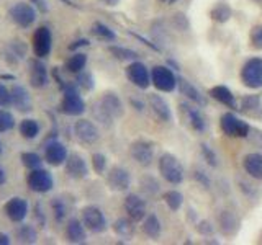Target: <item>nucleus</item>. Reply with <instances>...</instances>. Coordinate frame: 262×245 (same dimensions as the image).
Wrapping results in <instances>:
<instances>
[{
    "label": "nucleus",
    "instance_id": "2f4dec72",
    "mask_svg": "<svg viewBox=\"0 0 262 245\" xmlns=\"http://www.w3.org/2000/svg\"><path fill=\"white\" fill-rule=\"evenodd\" d=\"M233 16V10L226 2H218L210 10V18L216 23H226Z\"/></svg>",
    "mask_w": 262,
    "mask_h": 245
},
{
    "label": "nucleus",
    "instance_id": "39448f33",
    "mask_svg": "<svg viewBox=\"0 0 262 245\" xmlns=\"http://www.w3.org/2000/svg\"><path fill=\"white\" fill-rule=\"evenodd\" d=\"M80 220L84 223L85 229L92 234H102L108 229V220H106L103 211L100 208L89 204L80 211Z\"/></svg>",
    "mask_w": 262,
    "mask_h": 245
},
{
    "label": "nucleus",
    "instance_id": "13d9d810",
    "mask_svg": "<svg viewBox=\"0 0 262 245\" xmlns=\"http://www.w3.org/2000/svg\"><path fill=\"white\" fill-rule=\"evenodd\" d=\"M129 102H131V105H133V106H136V110H138V111H143V108H144V103L138 102L136 98H131Z\"/></svg>",
    "mask_w": 262,
    "mask_h": 245
},
{
    "label": "nucleus",
    "instance_id": "f3484780",
    "mask_svg": "<svg viewBox=\"0 0 262 245\" xmlns=\"http://www.w3.org/2000/svg\"><path fill=\"white\" fill-rule=\"evenodd\" d=\"M28 74H30V85L33 88H45L49 84V74L46 65L39 61V57L31 59L28 62Z\"/></svg>",
    "mask_w": 262,
    "mask_h": 245
},
{
    "label": "nucleus",
    "instance_id": "49530a36",
    "mask_svg": "<svg viewBox=\"0 0 262 245\" xmlns=\"http://www.w3.org/2000/svg\"><path fill=\"white\" fill-rule=\"evenodd\" d=\"M200 152H202V157L207 160V163H208L210 167H218L216 154L213 152V149L208 144H200Z\"/></svg>",
    "mask_w": 262,
    "mask_h": 245
},
{
    "label": "nucleus",
    "instance_id": "a18cd8bd",
    "mask_svg": "<svg viewBox=\"0 0 262 245\" xmlns=\"http://www.w3.org/2000/svg\"><path fill=\"white\" fill-rule=\"evenodd\" d=\"M92 168L95 170V174L103 175L106 170V157L100 152H95L92 155Z\"/></svg>",
    "mask_w": 262,
    "mask_h": 245
},
{
    "label": "nucleus",
    "instance_id": "2eb2a0df",
    "mask_svg": "<svg viewBox=\"0 0 262 245\" xmlns=\"http://www.w3.org/2000/svg\"><path fill=\"white\" fill-rule=\"evenodd\" d=\"M4 212L12 223H21L28 216V201L20 196H13L5 203Z\"/></svg>",
    "mask_w": 262,
    "mask_h": 245
},
{
    "label": "nucleus",
    "instance_id": "bf43d9fd",
    "mask_svg": "<svg viewBox=\"0 0 262 245\" xmlns=\"http://www.w3.org/2000/svg\"><path fill=\"white\" fill-rule=\"evenodd\" d=\"M8 243H10V237L4 232H0V245H8Z\"/></svg>",
    "mask_w": 262,
    "mask_h": 245
},
{
    "label": "nucleus",
    "instance_id": "6e6552de",
    "mask_svg": "<svg viewBox=\"0 0 262 245\" xmlns=\"http://www.w3.org/2000/svg\"><path fill=\"white\" fill-rule=\"evenodd\" d=\"M27 185L33 193H48L53 190L54 178L45 168H33L27 177Z\"/></svg>",
    "mask_w": 262,
    "mask_h": 245
},
{
    "label": "nucleus",
    "instance_id": "f257e3e1",
    "mask_svg": "<svg viewBox=\"0 0 262 245\" xmlns=\"http://www.w3.org/2000/svg\"><path fill=\"white\" fill-rule=\"evenodd\" d=\"M158 170L161 177L166 180L169 185H180L185 178V170L184 165L180 163V160L169 152L161 154V157L158 159Z\"/></svg>",
    "mask_w": 262,
    "mask_h": 245
},
{
    "label": "nucleus",
    "instance_id": "4be33fe9",
    "mask_svg": "<svg viewBox=\"0 0 262 245\" xmlns=\"http://www.w3.org/2000/svg\"><path fill=\"white\" fill-rule=\"evenodd\" d=\"M218 226H220V231L223 232V235L226 237H234L237 232H239V227L241 223L237 216L231 211H221L220 216H218Z\"/></svg>",
    "mask_w": 262,
    "mask_h": 245
},
{
    "label": "nucleus",
    "instance_id": "9d476101",
    "mask_svg": "<svg viewBox=\"0 0 262 245\" xmlns=\"http://www.w3.org/2000/svg\"><path fill=\"white\" fill-rule=\"evenodd\" d=\"M31 46H33V53L36 57L43 59L48 57L49 53L53 49V33L48 27H39L35 33H33L31 38Z\"/></svg>",
    "mask_w": 262,
    "mask_h": 245
},
{
    "label": "nucleus",
    "instance_id": "4468645a",
    "mask_svg": "<svg viewBox=\"0 0 262 245\" xmlns=\"http://www.w3.org/2000/svg\"><path fill=\"white\" fill-rule=\"evenodd\" d=\"M123 208H125L128 217L133 219L135 223H139V220H143L144 216L147 214L146 200L141 198L139 194H135V193H131V194L126 196L125 201H123Z\"/></svg>",
    "mask_w": 262,
    "mask_h": 245
},
{
    "label": "nucleus",
    "instance_id": "a211bd4d",
    "mask_svg": "<svg viewBox=\"0 0 262 245\" xmlns=\"http://www.w3.org/2000/svg\"><path fill=\"white\" fill-rule=\"evenodd\" d=\"M64 170L66 175L72 180H82L89 175V165L87 162L84 160V157L79 154H71L68 160L64 163Z\"/></svg>",
    "mask_w": 262,
    "mask_h": 245
},
{
    "label": "nucleus",
    "instance_id": "09e8293b",
    "mask_svg": "<svg viewBox=\"0 0 262 245\" xmlns=\"http://www.w3.org/2000/svg\"><path fill=\"white\" fill-rule=\"evenodd\" d=\"M239 188H241V190H243V193L246 194V196H248V198L249 200H256V198H259V196H260V191H259V188H256V186H251L249 183H246V182H243V180H241V182H239Z\"/></svg>",
    "mask_w": 262,
    "mask_h": 245
},
{
    "label": "nucleus",
    "instance_id": "c85d7f7f",
    "mask_svg": "<svg viewBox=\"0 0 262 245\" xmlns=\"http://www.w3.org/2000/svg\"><path fill=\"white\" fill-rule=\"evenodd\" d=\"M112 227H113V232L117 234L120 239H125V240L133 239V235H135V220L133 219H129V217L117 219Z\"/></svg>",
    "mask_w": 262,
    "mask_h": 245
},
{
    "label": "nucleus",
    "instance_id": "7ed1b4c3",
    "mask_svg": "<svg viewBox=\"0 0 262 245\" xmlns=\"http://www.w3.org/2000/svg\"><path fill=\"white\" fill-rule=\"evenodd\" d=\"M239 79L243 85L251 90L262 88V57H249L243 64Z\"/></svg>",
    "mask_w": 262,
    "mask_h": 245
},
{
    "label": "nucleus",
    "instance_id": "37998d69",
    "mask_svg": "<svg viewBox=\"0 0 262 245\" xmlns=\"http://www.w3.org/2000/svg\"><path fill=\"white\" fill-rule=\"evenodd\" d=\"M249 44L251 47L262 51V24H254L249 31Z\"/></svg>",
    "mask_w": 262,
    "mask_h": 245
},
{
    "label": "nucleus",
    "instance_id": "393cba45",
    "mask_svg": "<svg viewBox=\"0 0 262 245\" xmlns=\"http://www.w3.org/2000/svg\"><path fill=\"white\" fill-rule=\"evenodd\" d=\"M180 108H182V111L185 113L188 125H190V128L195 131V133H203V131L207 129V121H205V118L202 116L199 108H195V106H192L190 103H185V102L180 103Z\"/></svg>",
    "mask_w": 262,
    "mask_h": 245
},
{
    "label": "nucleus",
    "instance_id": "3c124183",
    "mask_svg": "<svg viewBox=\"0 0 262 245\" xmlns=\"http://www.w3.org/2000/svg\"><path fill=\"white\" fill-rule=\"evenodd\" d=\"M172 24L179 30V31H187L188 30V20L187 16L182 15V13H176L172 16Z\"/></svg>",
    "mask_w": 262,
    "mask_h": 245
},
{
    "label": "nucleus",
    "instance_id": "412c9836",
    "mask_svg": "<svg viewBox=\"0 0 262 245\" xmlns=\"http://www.w3.org/2000/svg\"><path fill=\"white\" fill-rule=\"evenodd\" d=\"M98 103L102 105V108L110 114V116L113 119L117 118H121L123 114H125V106H123V102L121 98L115 93V92H105L100 100H98Z\"/></svg>",
    "mask_w": 262,
    "mask_h": 245
},
{
    "label": "nucleus",
    "instance_id": "9b49d317",
    "mask_svg": "<svg viewBox=\"0 0 262 245\" xmlns=\"http://www.w3.org/2000/svg\"><path fill=\"white\" fill-rule=\"evenodd\" d=\"M129 155L138 165L149 167L154 160V144L149 141H144V139H138V141L131 142Z\"/></svg>",
    "mask_w": 262,
    "mask_h": 245
},
{
    "label": "nucleus",
    "instance_id": "603ef678",
    "mask_svg": "<svg viewBox=\"0 0 262 245\" xmlns=\"http://www.w3.org/2000/svg\"><path fill=\"white\" fill-rule=\"evenodd\" d=\"M196 231H199L202 235H211L213 234V226L208 223V220H202V223L196 224Z\"/></svg>",
    "mask_w": 262,
    "mask_h": 245
},
{
    "label": "nucleus",
    "instance_id": "ea45409f",
    "mask_svg": "<svg viewBox=\"0 0 262 245\" xmlns=\"http://www.w3.org/2000/svg\"><path fill=\"white\" fill-rule=\"evenodd\" d=\"M141 188H143V191L146 194H149V196H154V194H158L159 193V183H158V180H156L154 177L151 175H144L141 178Z\"/></svg>",
    "mask_w": 262,
    "mask_h": 245
},
{
    "label": "nucleus",
    "instance_id": "e2e57ef3",
    "mask_svg": "<svg viewBox=\"0 0 262 245\" xmlns=\"http://www.w3.org/2000/svg\"><path fill=\"white\" fill-rule=\"evenodd\" d=\"M169 2H170V4H174V2H176V0H169Z\"/></svg>",
    "mask_w": 262,
    "mask_h": 245
},
{
    "label": "nucleus",
    "instance_id": "423d86ee",
    "mask_svg": "<svg viewBox=\"0 0 262 245\" xmlns=\"http://www.w3.org/2000/svg\"><path fill=\"white\" fill-rule=\"evenodd\" d=\"M220 129L226 137H248L251 126L241 118H237L234 113H223L220 118Z\"/></svg>",
    "mask_w": 262,
    "mask_h": 245
},
{
    "label": "nucleus",
    "instance_id": "a19ab883",
    "mask_svg": "<svg viewBox=\"0 0 262 245\" xmlns=\"http://www.w3.org/2000/svg\"><path fill=\"white\" fill-rule=\"evenodd\" d=\"M92 114H94V118H95L98 122H102V125H105V126H112L113 118L102 108V105L98 103V102H95L94 106H92Z\"/></svg>",
    "mask_w": 262,
    "mask_h": 245
},
{
    "label": "nucleus",
    "instance_id": "c9c22d12",
    "mask_svg": "<svg viewBox=\"0 0 262 245\" xmlns=\"http://www.w3.org/2000/svg\"><path fill=\"white\" fill-rule=\"evenodd\" d=\"M90 31H92L94 36H97L102 41H108V43H112V41L117 39V33H115L110 27H106V24H103L100 21H95L92 24V28H90Z\"/></svg>",
    "mask_w": 262,
    "mask_h": 245
},
{
    "label": "nucleus",
    "instance_id": "1a4fd4ad",
    "mask_svg": "<svg viewBox=\"0 0 262 245\" xmlns=\"http://www.w3.org/2000/svg\"><path fill=\"white\" fill-rule=\"evenodd\" d=\"M125 76L131 84H133L135 87H138L139 90H146L152 84L151 70L139 61H133L128 65V67L125 69Z\"/></svg>",
    "mask_w": 262,
    "mask_h": 245
},
{
    "label": "nucleus",
    "instance_id": "7c9ffc66",
    "mask_svg": "<svg viewBox=\"0 0 262 245\" xmlns=\"http://www.w3.org/2000/svg\"><path fill=\"white\" fill-rule=\"evenodd\" d=\"M85 65H87V54L84 53H74L68 61H66L64 64V69L71 72V74H77L82 72L85 69Z\"/></svg>",
    "mask_w": 262,
    "mask_h": 245
},
{
    "label": "nucleus",
    "instance_id": "052dcab7",
    "mask_svg": "<svg viewBox=\"0 0 262 245\" xmlns=\"http://www.w3.org/2000/svg\"><path fill=\"white\" fill-rule=\"evenodd\" d=\"M7 183V174H5V170L0 167V186H4Z\"/></svg>",
    "mask_w": 262,
    "mask_h": 245
},
{
    "label": "nucleus",
    "instance_id": "f704fd0d",
    "mask_svg": "<svg viewBox=\"0 0 262 245\" xmlns=\"http://www.w3.org/2000/svg\"><path fill=\"white\" fill-rule=\"evenodd\" d=\"M108 53L115 57V59H118V61H129V62H133V61L138 59V53L133 51V49L125 47V46H117V44L108 46Z\"/></svg>",
    "mask_w": 262,
    "mask_h": 245
},
{
    "label": "nucleus",
    "instance_id": "f8f14e48",
    "mask_svg": "<svg viewBox=\"0 0 262 245\" xmlns=\"http://www.w3.org/2000/svg\"><path fill=\"white\" fill-rule=\"evenodd\" d=\"M74 134H76V139L80 144L85 145H92L98 142V139H100V131L95 126V122H92L90 119L76 121V125H74Z\"/></svg>",
    "mask_w": 262,
    "mask_h": 245
},
{
    "label": "nucleus",
    "instance_id": "72a5a7b5",
    "mask_svg": "<svg viewBox=\"0 0 262 245\" xmlns=\"http://www.w3.org/2000/svg\"><path fill=\"white\" fill-rule=\"evenodd\" d=\"M18 131H20L21 137H25V139H28V141H31V139L38 137V134H39V122H38L36 119L27 118V119H23V121L20 122Z\"/></svg>",
    "mask_w": 262,
    "mask_h": 245
},
{
    "label": "nucleus",
    "instance_id": "ddd939ff",
    "mask_svg": "<svg viewBox=\"0 0 262 245\" xmlns=\"http://www.w3.org/2000/svg\"><path fill=\"white\" fill-rule=\"evenodd\" d=\"M106 185L113 191H126L131 186L129 172L121 165H113L106 174Z\"/></svg>",
    "mask_w": 262,
    "mask_h": 245
},
{
    "label": "nucleus",
    "instance_id": "a878e982",
    "mask_svg": "<svg viewBox=\"0 0 262 245\" xmlns=\"http://www.w3.org/2000/svg\"><path fill=\"white\" fill-rule=\"evenodd\" d=\"M243 168L251 178L262 182V152H251L243 159Z\"/></svg>",
    "mask_w": 262,
    "mask_h": 245
},
{
    "label": "nucleus",
    "instance_id": "e433bc0d",
    "mask_svg": "<svg viewBox=\"0 0 262 245\" xmlns=\"http://www.w3.org/2000/svg\"><path fill=\"white\" fill-rule=\"evenodd\" d=\"M162 200L164 203H166V206L170 209V211H179L180 208H182L184 204V194L177 191V190H169L162 194Z\"/></svg>",
    "mask_w": 262,
    "mask_h": 245
},
{
    "label": "nucleus",
    "instance_id": "6e6d98bb",
    "mask_svg": "<svg viewBox=\"0 0 262 245\" xmlns=\"http://www.w3.org/2000/svg\"><path fill=\"white\" fill-rule=\"evenodd\" d=\"M84 46H89V39L80 38V39H76V41H74L72 44H69V49H71V51H76V49L84 47Z\"/></svg>",
    "mask_w": 262,
    "mask_h": 245
},
{
    "label": "nucleus",
    "instance_id": "473e14b6",
    "mask_svg": "<svg viewBox=\"0 0 262 245\" xmlns=\"http://www.w3.org/2000/svg\"><path fill=\"white\" fill-rule=\"evenodd\" d=\"M241 110L249 113V114H256L257 111L262 110V98L260 95H244L239 100Z\"/></svg>",
    "mask_w": 262,
    "mask_h": 245
},
{
    "label": "nucleus",
    "instance_id": "c756f323",
    "mask_svg": "<svg viewBox=\"0 0 262 245\" xmlns=\"http://www.w3.org/2000/svg\"><path fill=\"white\" fill-rule=\"evenodd\" d=\"M15 237L20 243H36L38 242V231L30 224H21L16 227Z\"/></svg>",
    "mask_w": 262,
    "mask_h": 245
},
{
    "label": "nucleus",
    "instance_id": "0eeeda50",
    "mask_svg": "<svg viewBox=\"0 0 262 245\" xmlns=\"http://www.w3.org/2000/svg\"><path fill=\"white\" fill-rule=\"evenodd\" d=\"M152 85L164 93H172L179 85V77L166 65H154L151 69Z\"/></svg>",
    "mask_w": 262,
    "mask_h": 245
},
{
    "label": "nucleus",
    "instance_id": "de8ad7c7",
    "mask_svg": "<svg viewBox=\"0 0 262 245\" xmlns=\"http://www.w3.org/2000/svg\"><path fill=\"white\" fill-rule=\"evenodd\" d=\"M193 178H195V182H196V183L205 188V190H208V188L211 186V180H210L208 174H207V172L200 170V168H196V170L193 172Z\"/></svg>",
    "mask_w": 262,
    "mask_h": 245
},
{
    "label": "nucleus",
    "instance_id": "5701e85b",
    "mask_svg": "<svg viewBox=\"0 0 262 245\" xmlns=\"http://www.w3.org/2000/svg\"><path fill=\"white\" fill-rule=\"evenodd\" d=\"M66 239L71 243H84L87 240V229L82 220L71 217L66 224Z\"/></svg>",
    "mask_w": 262,
    "mask_h": 245
},
{
    "label": "nucleus",
    "instance_id": "680f3d73",
    "mask_svg": "<svg viewBox=\"0 0 262 245\" xmlns=\"http://www.w3.org/2000/svg\"><path fill=\"white\" fill-rule=\"evenodd\" d=\"M4 154V144H2V141H0V155Z\"/></svg>",
    "mask_w": 262,
    "mask_h": 245
},
{
    "label": "nucleus",
    "instance_id": "6ab92c4d",
    "mask_svg": "<svg viewBox=\"0 0 262 245\" xmlns=\"http://www.w3.org/2000/svg\"><path fill=\"white\" fill-rule=\"evenodd\" d=\"M147 105L152 111V114L162 122H172V111L169 103L158 93H149L147 95Z\"/></svg>",
    "mask_w": 262,
    "mask_h": 245
},
{
    "label": "nucleus",
    "instance_id": "aec40b11",
    "mask_svg": "<svg viewBox=\"0 0 262 245\" xmlns=\"http://www.w3.org/2000/svg\"><path fill=\"white\" fill-rule=\"evenodd\" d=\"M177 88L180 90V93H182L187 100L193 102L196 106H202V108H205V106L208 105V98L205 96L199 88H196L190 80H187L184 77H179V85Z\"/></svg>",
    "mask_w": 262,
    "mask_h": 245
},
{
    "label": "nucleus",
    "instance_id": "c03bdc74",
    "mask_svg": "<svg viewBox=\"0 0 262 245\" xmlns=\"http://www.w3.org/2000/svg\"><path fill=\"white\" fill-rule=\"evenodd\" d=\"M51 208H53V214H54L57 223H62V220L66 219V214H68V208H66V203L61 198H54L51 201Z\"/></svg>",
    "mask_w": 262,
    "mask_h": 245
},
{
    "label": "nucleus",
    "instance_id": "4c0bfd02",
    "mask_svg": "<svg viewBox=\"0 0 262 245\" xmlns=\"http://www.w3.org/2000/svg\"><path fill=\"white\" fill-rule=\"evenodd\" d=\"M76 85L82 90H85V92H90V90H94L95 87V82H94V76L90 72H87L85 69L77 74L76 77Z\"/></svg>",
    "mask_w": 262,
    "mask_h": 245
},
{
    "label": "nucleus",
    "instance_id": "4d7b16f0",
    "mask_svg": "<svg viewBox=\"0 0 262 245\" xmlns=\"http://www.w3.org/2000/svg\"><path fill=\"white\" fill-rule=\"evenodd\" d=\"M100 4H103L105 7H117L120 4V0H98Z\"/></svg>",
    "mask_w": 262,
    "mask_h": 245
},
{
    "label": "nucleus",
    "instance_id": "8fccbe9b",
    "mask_svg": "<svg viewBox=\"0 0 262 245\" xmlns=\"http://www.w3.org/2000/svg\"><path fill=\"white\" fill-rule=\"evenodd\" d=\"M12 105V90H8L4 84H0V108Z\"/></svg>",
    "mask_w": 262,
    "mask_h": 245
},
{
    "label": "nucleus",
    "instance_id": "58836bf2",
    "mask_svg": "<svg viewBox=\"0 0 262 245\" xmlns=\"http://www.w3.org/2000/svg\"><path fill=\"white\" fill-rule=\"evenodd\" d=\"M21 159V163L27 168L33 170V168H39L41 163H43V159H41V155L36 154V152H21L20 155Z\"/></svg>",
    "mask_w": 262,
    "mask_h": 245
},
{
    "label": "nucleus",
    "instance_id": "f03ea898",
    "mask_svg": "<svg viewBox=\"0 0 262 245\" xmlns=\"http://www.w3.org/2000/svg\"><path fill=\"white\" fill-rule=\"evenodd\" d=\"M61 113L68 114V116H80L85 113V102L80 96L79 90L76 85H66L64 87V95L59 105Z\"/></svg>",
    "mask_w": 262,
    "mask_h": 245
},
{
    "label": "nucleus",
    "instance_id": "79ce46f5",
    "mask_svg": "<svg viewBox=\"0 0 262 245\" xmlns=\"http://www.w3.org/2000/svg\"><path fill=\"white\" fill-rule=\"evenodd\" d=\"M15 128V118L10 111L0 108V134L7 133V131H12Z\"/></svg>",
    "mask_w": 262,
    "mask_h": 245
},
{
    "label": "nucleus",
    "instance_id": "dca6fc26",
    "mask_svg": "<svg viewBox=\"0 0 262 245\" xmlns=\"http://www.w3.org/2000/svg\"><path fill=\"white\" fill-rule=\"evenodd\" d=\"M68 147L59 141H51L45 145V160L53 167H61L68 160Z\"/></svg>",
    "mask_w": 262,
    "mask_h": 245
},
{
    "label": "nucleus",
    "instance_id": "864d4df0",
    "mask_svg": "<svg viewBox=\"0 0 262 245\" xmlns=\"http://www.w3.org/2000/svg\"><path fill=\"white\" fill-rule=\"evenodd\" d=\"M31 5L36 7V10H39V13H48L49 10V5H48V0H28Z\"/></svg>",
    "mask_w": 262,
    "mask_h": 245
},
{
    "label": "nucleus",
    "instance_id": "20e7f679",
    "mask_svg": "<svg viewBox=\"0 0 262 245\" xmlns=\"http://www.w3.org/2000/svg\"><path fill=\"white\" fill-rule=\"evenodd\" d=\"M8 18H10L16 27L20 28H30L31 24H35L38 18L36 7L31 5L30 2H16L8 8Z\"/></svg>",
    "mask_w": 262,
    "mask_h": 245
},
{
    "label": "nucleus",
    "instance_id": "bb28decb",
    "mask_svg": "<svg viewBox=\"0 0 262 245\" xmlns=\"http://www.w3.org/2000/svg\"><path fill=\"white\" fill-rule=\"evenodd\" d=\"M12 105L18 111H30L31 110V100L30 93L27 92V88L15 84L12 87Z\"/></svg>",
    "mask_w": 262,
    "mask_h": 245
},
{
    "label": "nucleus",
    "instance_id": "cd10ccee",
    "mask_svg": "<svg viewBox=\"0 0 262 245\" xmlns=\"http://www.w3.org/2000/svg\"><path fill=\"white\" fill-rule=\"evenodd\" d=\"M143 232L149 237V239L156 240L161 237V232H162V224L159 217L154 214V212H147L143 219Z\"/></svg>",
    "mask_w": 262,
    "mask_h": 245
},
{
    "label": "nucleus",
    "instance_id": "b1692460",
    "mask_svg": "<svg viewBox=\"0 0 262 245\" xmlns=\"http://www.w3.org/2000/svg\"><path fill=\"white\" fill-rule=\"evenodd\" d=\"M208 95L213 98V100H216L218 103L226 106V108L237 110V106H239V105H237L236 96L233 95V92L226 85H215V87H211Z\"/></svg>",
    "mask_w": 262,
    "mask_h": 245
},
{
    "label": "nucleus",
    "instance_id": "5fc2aeb1",
    "mask_svg": "<svg viewBox=\"0 0 262 245\" xmlns=\"http://www.w3.org/2000/svg\"><path fill=\"white\" fill-rule=\"evenodd\" d=\"M35 212H36V220H39V227H45L46 224V219H45V214H43V208H41V204L36 203L35 206Z\"/></svg>",
    "mask_w": 262,
    "mask_h": 245
}]
</instances>
